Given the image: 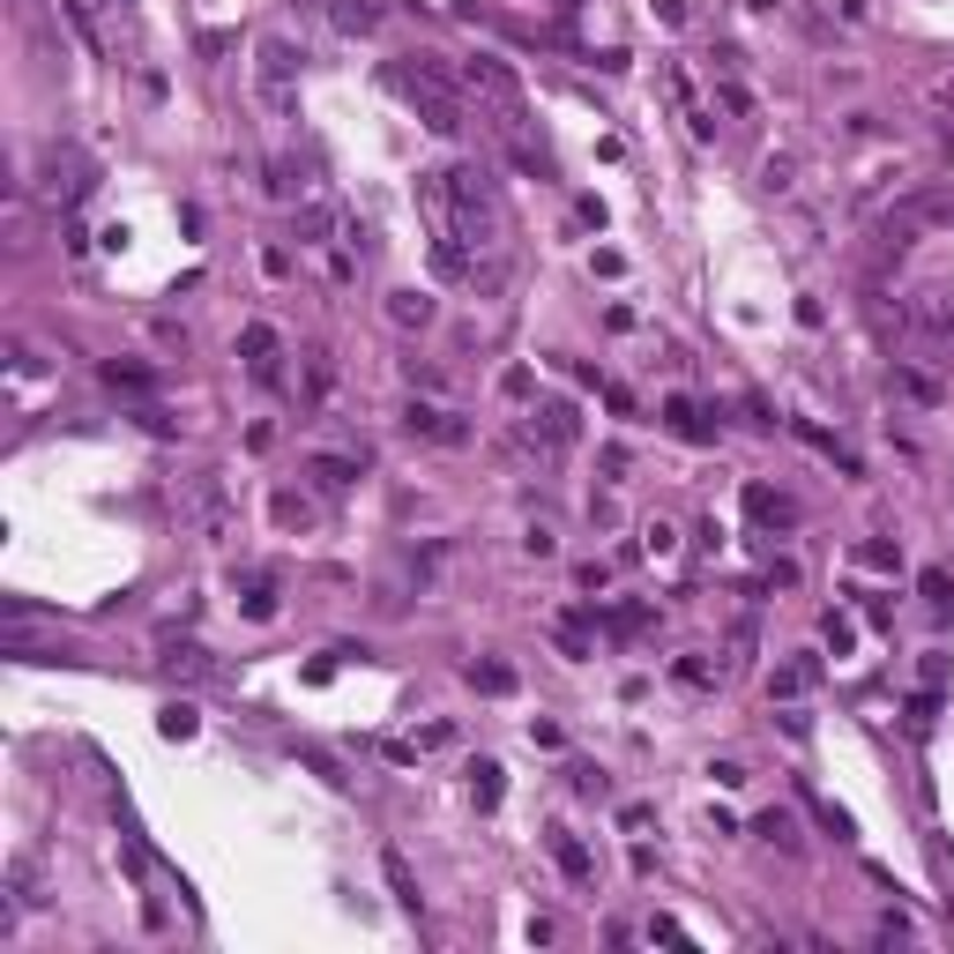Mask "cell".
<instances>
[{
  "label": "cell",
  "mask_w": 954,
  "mask_h": 954,
  "mask_svg": "<svg viewBox=\"0 0 954 954\" xmlns=\"http://www.w3.org/2000/svg\"><path fill=\"white\" fill-rule=\"evenodd\" d=\"M448 224H456V239L470 254L499 247L507 216H499V179L485 165H456V172H448Z\"/></svg>",
  "instance_id": "obj_1"
},
{
  "label": "cell",
  "mask_w": 954,
  "mask_h": 954,
  "mask_svg": "<svg viewBox=\"0 0 954 954\" xmlns=\"http://www.w3.org/2000/svg\"><path fill=\"white\" fill-rule=\"evenodd\" d=\"M462 83H470V97L485 105V120L499 127V142H507V134H530V97H522V83H515L507 60H493V52L462 60Z\"/></svg>",
  "instance_id": "obj_2"
},
{
  "label": "cell",
  "mask_w": 954,
  "mask_h": 954,
  "mask_svg": "<svg viewBox=\"0 0 954 954\" xmlns=\"http://www.w3.org/2000/svg\"><path fill=\"white\" fill-rule=\"evenodd\" d=\"M38 187H45V195H52L60 209H75L90 187H97V165H90L75 142H52V150L38 157Z\"/></svg>",
  "instance_id": "obj_3"
},
{
  "label": "cell",
  "mask_w": 954,
  "mask_h": 954,
  "mask_svg": "<svg viewBox=\"0 0 954 954\" xmlns=\"http://www.w3.org/2000/svg\"><path fill=\"white\" fill-rule=\"evenodd\" d=\"M68 8V23L90 38V52H120V38H127V15H134V0H60Z\"/></svg>",
  "instance_id": "obj_4"
},
{
  "label": "cell",
  "mask_w": 954,
  "mask_h": 954,
  "mask_svg": "<svg viewBox=\"0 0 954 954\" xmlns=\"http://www.w3.org/2000/svg\"><path fill=\"white\" fill-rule=\"evenodd\" d=\"M187 515H195V530H202L209 544L232 538V493H224V478H216V470L187 478Z\"/></svg>",
  "instance_id": "obj_5"
},
{
  "label": "cell",
  "mask_w": 954,
  "mask_h": 954,
  "mask_svg": "<svg viewBox=\"0 0 954 954\" xmlns=\"http://www.w3.org/2000/svg\"><path fill=\"white\" fill-rule=\"evenodd\" d=\"M261 97H269V113H291V83H298V45L291 38H261Z\"/></svg>",
  "instance_id": "obj_6"
},
{
  "label": "cell",
  "mask_w": 954,
  "mask_h": 954,
  "mask_svg": "<svg viewBox=\"0 0 954 954\" xmlns=\"http://www.w3.org/2000/svg\"><path fill=\"white\" fill-rule=\"evenodd\" d=\"M910 329L917 335H932V343H954V284H924V291H910Z\"/></svg>",
  "instance_id": "obj_7"
},
{
  "label": "cell",
  "mask_w": 954,
  "mask_h": 954,
  "mask_svg": "<svg viewBox=\"0 0 954 954\" xmlns=\"http://www.w3.org/2000/svg\"><path fill=\"white\" fill-rule=\"evenodd\" d=\"M403 433H411V440H440V448H462V440H470V425H462L456 411L417 403V396H411V411H403Z\"/></svg>",
  "instance_id": "obj_8"
},
{
  "label": "cell",
  "mask_w": 954,
  "mask_h": 954,
  "mask_svg": "<svg viewBox=\"0 0 954 954\" xmlns=\"http://www.w3.org/2000/svg\"><path fill=\"white\" fill-rule=\"evenodd\" d=\"M530 433H538L544 448H575V440H581V411H575V403H560V396H544L538 411H530Z\"/></svg>",
  "instance_id": "obj_9"
},
{
  "label": "cell",
  "mask_w": 954,
  "mask_h": 954,
  "mask_svg": "<svg viewBox=\"0 0 954 954\" xmlns=\"http://www.w3.org/2000/svg\"><path fill=\"white\" fill-rule=\"evenodd\" d=\"M544 850H552V865L567 872L575 887H597V858H589V843L575 828H544Z\"/></svg>",
  "instance_id": "obj_10"
},
{
  "label": "cell",
  "mask_w": 954,
  "mask_h": 954,
  "mask_svg": "<svg viewBox=\"0 0 954 954\" xmlns=\"http://www.w3.org/2000/svg\"><path fill=\"white\" fill-rule=\"evenodd\" d=\"M746 515L761 530H798V499L776 493V485H746Z\"/></svg>",
  "instance_id": "obj_11"
},
{
  "label": "cell",
  "mask_w": 954,
  "mask_h": 954,
  "mask_svg": "<svg viewBox=\"0 0 954 954\" xmlns=\"http://www.w3.org/2000/svg\"><path fill=\"white\" fill-rule=\"evenodd\" d=\"M813 679H821V657H790V664L768 671V702H805Z\"/></svg>",
  "instance_id": "obj_12"
},
{
  "label": "cell",
  "mask_w": 954,
  "mask_h": 954,
  "mask_svg": "<svg viewBox=\"0 0 954 954\" xmlns=\"http://www.w3.org/2000/svg\"><path fill=\"white\" fill-rule=\"evenodd\" d=\"M291 239H298V247H329L335 239V209L329 202H298L291 209Z\"/></svg>",
  "instance_id": "obj_13"
},
{
  "label": "cell",
  "mask_w": 954,
  "mask_h": 954,
  "mask_svg": "<svg viewBox=\"0 0 954 954\" xmlns=\"http://www.w3.org/2000/svg\"><path fill=\"white\" fill-rule=\"evenodd\" d=\"M358 462L366 456H306V478H314L321 493H351V485H358Z\"/></svg>",
  "instance_id": "obj_14"
},
{
  "label": "cell",
  "mask_w": 954,
  "mask_h": 954,
  "mask_svg": "<svg viewBox=\"0 0 954 954\" xmlns=\"http://www.w3.org/2000/svg\"><path fill=\"white\" fill-rule=\"evenodd\" d=\"M664 425L679 433V440H694V448H708V440H716V417H708V411H694L686 396H671V403H664Z\"/></svg>",
  "instance_id": "obj_15"
},
{
  "label": "cell",
  "mask_w": 954,
  "mask_h": 954,
  "mask_svg": "<svg viewBox=\"0 0 954 954\" xmlns=\"http://www.w3.org/2000/svg\"><path fill=\"white\" fill-rule=\"evenodd\" d=\"M157 671H165V679H209V649L202 641H165Z\"/></svg>",
  "instance_id": "obj_16"
},
{
  "label": "cell",
  "mask_w": 954,
  "mask_h": 954,
  "mask_svg": "<svg viewBox=\"0 0 954 954\" xmlns=\"http://www.w3.org/2000/svg\"><path fill=\"white\" fill-rule=\"evenodd\" d=\"M433 314H440V306H433L425 291H388V321H396V329H433Z\"/></svg>",
  "instance_id": "obj_17"
},
{
  "label": "cell",
  "mask_w": 954,
  "mask_h": 954,
  "mask_svg": "<svg viewBox=\"0 0 954 954\" xmlns=\"http://www.w3.org/2000/svg\"><path fill=\"white\" fill-rule=\"evenodd\" d=\"M499 790H507V768H499V761H470V805H478V813H493Z\"/></svg>",
  "instance_id": "obj_18"
},
{
  "label": "cell",
  "mask_w": 954,
  "mask_h": 954,
  "mask_svg": "<svg viewBox=\"0 0 954 954\" xmlns=\"http://www.w3.org/2000/svg\"><path fill=\"white\" fill-rule=\"evenodd\" d=\"M753 835H761V843H776V850H798V843H805V835H798V813H790V805H768V813L753 821Z\"/></svg>",
  "instance_id": "obj_19"
},
{
  "label": "cell",
  "mask_w": 954,
  "mask_h": 954,
  "mask_svg": "<svg viewBox=\"0 0 954 954\" xmlns=\"http://www.w3.org/2000/svg\"><path fill=\"white\" fill-rule=\"evenodd\" d=\"M329 15H335V31H343V38H366V31L380 23V0H335Z\"/></svg>",
  "instance_id": "obj_20"
},
{
  "label": "cell",
  "mask_w": 954,
  "mask_h": 954,
  "mask_svg": "<svg viewBox=\"0 0 954 954\" xmlns=\"http://www.w3.org/2000/svg\"><path fill=\"white\" fill-rule=\"evenodd\" d=\"M269 515H276L284 530H314V499H306V493H291V485L269 499Z\"/></svg>",
  "instance_id": "obj_21"
},
{
  "label": "cell",
  "mask_w": 954,
  "mask_h": 954,
  "mask_svg": "<svg viewBox=\"0 0 954 954\" xmlns=\"http://www.w3.org/2000/svg\"><path fill=\"white\" fill-rule=\"evenodd\" d=\"M105 388H134V396H150L157 374L150 366H134V358H105Z\"/></svg>",
  "instance_id": "obj_22"
},
{
  "label": "cell",
  "mask_w": 954,
  "mask_h": 954,
  "mask_svg": "<svg viewBox=\"0 0 954 954\" xmlns=\"http://www.w3.org/2000/svg\"><path fill=\"white\" fill-rule=\"evenodd\" d=\"M329 380H335V358H329V351H306V388H298V403H321Z\"/></svg>",
  "instance_id": "obj_23"
},
{
  "label": "cell",
  "mask_w": 954,
  "mask_h": 954,
  "mask_svg": "<svg viewBox=\"0 0 954 954\" xmlns=\"http://www.w3.org/2000/svg\"><path fill=\"white\" fill-rule=\"evenodd\" d=\"M895 388H903L910 403H924V411H940V403H947V388H940V380H932V374H910V366L895 374Z\"/></svg>",
  "instance_id": "obj_24"
},
{
  "label": "cell",
  "mask_w": 954,
  "mask_h": 954,
  "mask_svg": "<svg viewBox=\"0 0 954 954\" xmlns=\"http://www.w3.org/2000/svg\"><path fill=\"white\" fill-rule=\"evenodd\" d=\"M380 872H388L396 903H403V910H417V880H411V865H403V850H388V858H380Z\"/></svg>",
  "instance_id": "obj_25"
},
{
  "label": "cell",
  "mask_w": 954,
  "mask_h": 954,
  "mask_svg": "<svg viewBox=\"0 0 954 954\" xmlns=\"http://www.w3.org/2000/svg\"><path fill=\"white\" fill-rule=\"evenodd\" d=\"M567 784H575L581 798H612V776H604L597 761H567Z\"/></svg>",
  "instance_id": "obj_26"
},
{
  "label": "cell",
  "mask_w": 954,
  "mask_h": 954,
  "mask_svg": "<svg viewBox=\"0 0 954 954\" xmlns=\"http://www.w3.org/2000/svg\"><path fill=\"white\" fill-rule=\"evenodd\" d=\"M247 620H276V581L247 575Z\"/></svg>",
  "instance_id": "obj_27"
},
{
  "label": "cell",
  "mask_w": 954,
  "mask_h": 954,
  "mask_svg": "<svg viewBox=\"0 0 954 954\" xmlns=\"http://www.w3.org/2000/svg\"><path fill=\"white\" fill-rule=\"evenodd\" d=\"M470 686H478V694H515V671L485 657V664H470Z\"/></svg>",
  "instance_id": "obj_28"
},
{
  "label": "cell",
  "mask_w": 954,
  "mask_h": 954,
  "mask_svg": "<svg viewBox=\"0 0 954 954\" xmlns=\"http://www.w3.org/2000/svg\"><path fill=\"white\" fill-rule=\"evenodd\" d=\"M813 821H821V828H828L835 843H850V835H858V821H850V813H843L835 798H813Z\"/></svg>",
  "instance_id": "obj_29"
},
{
  "label": "cell",
  "mask_w": 954,
  "mask_h": 954,
  "mask_svg": "<svg viewBox=\"0 0 954 954\" xmlns=\"http://www.w3.org/2000/svg\"><path fill=\"white\" fill-rule=\"evenodd\" d=\"M858 560H865V567H880V575H895V567H903V544L865 538V544H858Z\"/></svg>",
  "instance_id": "obj_30"
},
{
  "label": "cell",
  "mask_w": 954,
  "mask_h": 954,
  "mask_svg": "<svg viewBox=\"0 0 954 954\" xmlns=\"http://www.w3.org/2000/svg\"><path fill=\"white\" fill-rule=\"evenodd\" d=\"M716 105H723L731 120H746V113H753V97H746V83H739V75H723V83H716Z\"/></svg>",
  "instance_id": "obj_31"
},
{
  "label": "cell",
  "mask_w": 954,
  "mask_h": 954,
  "mask_svg": "<svg viewBox=\"0 0 954 954\" xmlns=\"http://www.w3.org/2000/svg\"><path fill=\"white\" fill-rule=\"evenodd\" d=\"M195 723H202V716H195L187 702H172L165 716H157V731H165V739H195Z\"/></svg>",
  "instance_id": "obj_32"
},
{
  "label": "cell",
  "mask_w": 954,
  "mask_h": 954,
  "mask_svg": "<svg viewBox=\"0 0 954 954\" xmlns=\"http://www.w3.org/2000/svg\"><path fill=\"white\" fill-rule=\"evenodd\" d=\"M552 641H560V657H589V626H581V620H560V626H552Z\"/></svg>",
  "instance_id": "obj_33"
},
{
  "label": "cell",
  "mask_w": 954,
  "mask_h": 954,
  "mask_svg": "<svg viewBox=\"0 0 954 954\" xmlns=\"http://www.w3.org/2000/svg\"><path fill=\"white\" fill-rule=\"evenodd\" d=\"M261 187H269L276 202H298V187H306V179H291V157H276V165H269V179H261Z\"/></svg>",
  "instance_id": "obj_34"
},
{
  "label": "cell",
  "mask_w": 954,
  "mask_h": 954,
  "mask_svg": "<svg viewBox=\"0 0 954 954\" xmlns=\"http://www.w3.org/2000/svg\"><path fill=\"white\" fill-rule=\"evenodd\" d=\"M821 634H828L835 657H850V649H858V620H843V612H828V626H821Z\"/></svg>",
  "instance_id": "obj_35"
},
{
  "label": "cell",
  "mask_w": 954,
  "mask_h": 954,
  "mask_svg": "<svg viewBox=\"0 0 954 954\" xmlns=\"http://www.w3.org/2000/svg\"><path fill=\"white\" fill-rule=\"evenodd\" d=\"M641 552L671 560V552H679V530H671V522H641Z\"/></svg>",
  "instance_id": "obj_36"
},
{
  "label": "cell",
  "mask_w": 954,
  "mask_h": 954,
  "mask_svg": "<svg viewBox=\"0 0 954 954\" xmlns=\"http://www.w3.org/2000/svg\"><path fill=\"white\" fill-rule=\"evenodd\" d=\"M604 626H612V634H641V626H649V604H612Z\"/></svg>",
  "instance_id": "obj_37"
},
{
  "label": "cell",
  "mask_w": 954,
  "mask_h": 954,
  "mask_svg": "<svg viewBox=\"0 0 954 954\" xmlns=\"http://www.w3.org/2000/svg\"><path fill=\"white\" fill-rule=\"evenodd\" d=\"M671 671H679V686H702V694L716 686V664H708V657H679Z\"/></svg>",
  "instance_id": "obj_38"
},
{
  "label": "cell",
  "mask_w": 954,
  "mask_h": 954,
  "mask_svg": "<svg viewBox=\"0 0 954 954\" xmlns=\"http://www.w3.org/2000/svg\"><path fill=\"white\" fill-rule=\"evenodd\" d=\"M932 716H940V686H924L910 702V731H932Z\"/></svg>",
  "instance_id": "obj_39"
},
{
  "label": "cell",
  "mask_w": 954,
  "mask_h": 954,
  "mask_svg": "<svg viewBox=\"0 0 954 954\" xmlns=\"http://www.w3.org/2000/svg\"><path fill=\"white\" fill-rule=\"evenodd\" d=\"M917 589H924V597H932V604H940V612H954V581L940 575V567H932V575L917 581Z\"/></svg>",
  "instance_id": "obj_40"
},
{
  "label": "cell",
  "mask_w": 954,
  "mask_h": 954,
  "mask_svg": "<svg viewBox=\"0 0 954 954\" xmlns=\"http://www.w3.org/2000/svg\"><path fill=\"white\" fill-rule=\"evenodd\" d=\"M790 172H798L790 157H768V165H761V187H768V195H784V187H790Z\"/></svg>",
  "instance_id": "obj_41"
},
{
  "label": "cell",
  "mask_w": 954,
  "mask_h": 954,
  "mask_svg": "<svg viewBox=\"0 0 954 954\" xmlns=\"http://www.w3.org/2000/svg\"><path fill=\"white\" fill-rule=\"evenodd\" d=\"M522 552H530V560H552V552H560V538H552L544 522H530V538H522Z\"/></svg>",
  "instance_id": "obj_42"
},
{
  "label": "cell",
  "mask_w": 954,
  "mask_h": 954,
  "mask_svg": "<svg viewBox=\"0 0 954 954\" xmlns=\"http://www.w3.org/2000/svg\"><path fill=\"white\" fill-rule=\"evenodd\" d=\"M649 940H664V947H686V924H679V917H657V924H649Z\"/></svg>",
  "instance_id": "obj_43"
},
{
  "label": "cell",
  "mask_w": 954,
  "mask_h": 954,
  "mask_svg": "<svg viewBox=\"0 0 954 954\" xmlns=\"http://www.w3.org/2000/svg\"><path fill=\"white\" fill-rule=\"evenodd\" d=\"M403 374H411V388H448V374H440V366H417V358L403 366Z\"/></svg>",
  "instance_id": "obj_44"
},
{
  "label": "cell",
  "mask_w": 954,
  "mask_h": 954,
  "mask_svg": "<svg viewBox=\"0 0 954 954\" xmlns=\"http://www.w3.org/2000/svg\"><path fill=\"white\" fill-rule=\"evenodd\" d=\"M917 679H924V686H947V657H940V649H932V657H924V664H917Z\"/></svg>",
  "instance_id": "obj_45"
},
{
  "label": "cell",
  "mask_w": 954,
  "mask_h": 954,
  "mask_svg": "<svg viewBox=\"0 0 954 954\" xmlns=\"http://www.w3.org/2000/svg\"><path fill=\"white\" fill-rule=\"evenodd\" d=\"M746 8H761V15H768V8H776V0H746Z\"/></svg>",
  "instance_id": "obj_46"
}]
</instances>
